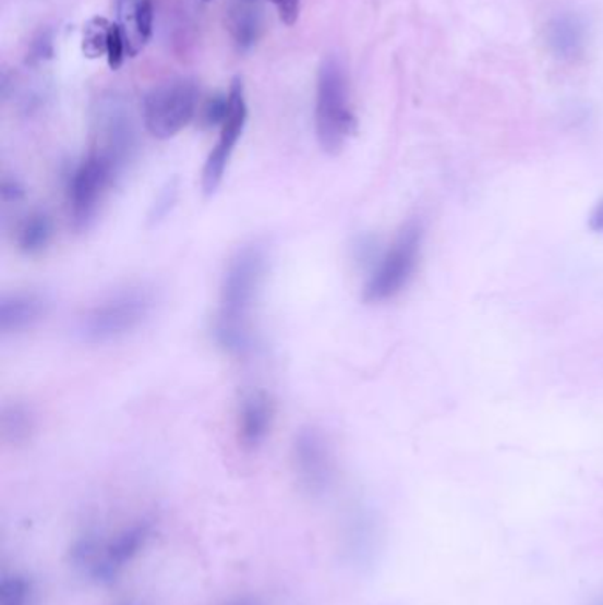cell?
Returning <instances> with one entry per match:
<instances>
[{
	"label": "cell",
	"mask_w": 603,
	"mask_h": 605,
	"mask_svg": "<svg viewBox=\"0 0 603 605\" xmlns=\"http://www.w3.org/2000/svg\"><path fill=\"white\" fill-rule=\"evenodd\" d=\"M266 271L267 250L261 243L239 249L225 269L216 338L227 351L243 354L252 348V312Z\"/></svg>",
	"instance_id": "obj_1"
},
{
	"label": "cell",
	"mask_w": 603,
	"mask_h": 605,
	"mask_svg": "<svg viewBox=\"0 0 603 605\" xmlns=\"http://www.w3.org/2000/svg\"><path fill=\"white\" fill-rule=\"evenodd\" d=\"M355 130L349 75L340 57L328 56L318 70L315 132L318 146L328 155H338Z\"/></svg>",
	"instance_id": "obj_2"
},
{
	"label": "cell",
	"mask_w": 603,
	"mask_h": 605,
	"mask_svg": "<svg viewBox=\"0 0 603 605\" xmlns=\"http://www.w3.org/2000/svg\"><path fill=\"white\" fill-rule=\"evenodd\" d=\"M155 303V294L145 287L122 289L80 317V337L89 343L116 342L141 328L153 314Z\"/></svg>",
	"instance_id": "obj_3"
},
{
	"label": "cell",
	"mask_w": 603,
	"mask_h": 605,
	"mask_svg": "<svg viewBox=\"0 0 603 605\" xmlns=\"http://www.w3.org/2000/svg\"><path fill=\"white\" fill-rule=\"evenodd\" d=\"M121 156L112 149L91 153L71 174L68 204L76 229H87L98 215L108 192L116 184Z\"/></svg>",
	"instance_id": "obj_4"
},
{
	"label": "cell",
	"mask_w": 603,
	"mask_h": 605,
	"mask_svg": "<svg viewBox=\"0 0 603 605\" xmlns=\"http://www.w3.org/2000/svg\"><path fill=\"white\" fill-rule=\"evenodd\" d=\"M423 229L418 221H409L398 232L394 243L384 252L363 289L366 303L394 300L409 286L420 263Z\"/></svg>",
	"instance_id": "obj_5"
},
{
	"label": "cell",
	"mask_w": 603,
	"mask_h": 605,
	"mask_svg": "<svg viewBox=\"0 0 603 605\" xmlns=\"http://www.w3.org/2000/svg\"><path fill=\"white\" fill-rule=\"evenodd\" d=\"M198 107V87L193 81L178 78L156 85L144 101L147 132L167 141L192 122Z\"/></svg>",
	"instance_id": "obj_6"
},
{
	"label": "cell",
	"mask_w": 603,
	"mask_h": 605,
	"mask_svg": "<svg viewBox=\"0 0 603 605\" xmlns=\"http://www.w3.org/2000/svg\"><path fill=\"white\" fill-rule=\"evenodd\" d=\"M156 536V522L141 517L116 531L110 539H105L94 565L89 579L96 584L108 586L118 582L128 568L141 559L142 554L149 549Z\"/></svg>",
	"instance_id": "obj_7"
},
{
	"label": "cell",
	"mask_w": 603,
	"mask_h": 605,
	"mask_svg": "<svg viewBox=\"0 0 603 605\" xmlns=\"http://www.w3.org/2000/svg\"><path fill=\"white\" fill-rule=\"evenodd\" d=\"M290 462L296 482L310 498L329 493L335 479V459L328 437L315 427L301 428L292 441Z\"/></svg>",
	"instance_id": "obj_8"
},
{
	"label": "cell",
	"mask_w": 603,
	"mask_h": 605,
	"mask_svg": "<svg viewBox=\"0 0 603 605\" xmlns=\"http://www.w3.org/2000/svg\"><path fill=\"white\" fill-rule=\"evenodd\" d=\"M246 119H249V107L244 99L243 84L241 81H234L230 85L229 110L221 124L220 136L202 170V190L206 195H213L224 181L232 153L246 126Z\"/></svg>",
	"instance_id": "obj_9"
},
{
	"label": "cell",
	"mask_w": 603,
	"mask_h": 605,
	"mask_svg": "<svg viewBox=\"0 0 603 605\" xmlns=\"http://www.w3.org/2000/svg\"><path fill=\"white\" fill-rule=\"evenodd\" d=\"M275 422V403L266 391H250L239 403L238 439L244 450L253 451L266 441Z\"/></svg>",
	"instance_id": "obj_10"
},
{
	"label": "cell",
	"mask_w": 603,
	"mask_h": 605,
	"mask_svg": "<svg viewBox=\"0 0 603 605\" xmlns=\"http://www.w3.org/2000/svg\"><path fill=\"white\" fill-rule=\"evenodd\" d=\"M48 303L38 292H13L0 300V331L22 334L47 314Z\"/></svg>",
	"instance_id": "obj_11"
},
{
	"label": "cell",
	"mask_w": 603,
	"mask_h": 605,
	"mask_svg": "<svg viewBox=\"0 0 603 605\" xmlns=\"http://www.w3.org/2000/svg\"><path fill=\"white\" fill-rule=\"evenodd\" d=\"M584 25L576 14H562L548 24V45L557 57L576 59L584 48Z\"/></svg>",
	"instance_id": "obj_12"
},
{
	"label": "cell",
	"mask_w": 603,
	"mask_h": 605,
	"mask_svg": "<svg viewBox=\"0 0 603 605\" xmlns=\"http://www.w3.org/2000/svg\"><path fill=\"white\" fill-rule=\"evenodd\" d=\"M52 220L45 213H31L19 227V246L25 254H39L52 240Z\"/></svg>",
	"instance_id": "obj_13"
},
{
	"label": "cell",
	"mask_w": 603,
	"mask_h": 605,
	"mask_svg": "<svg viewBox=\"0 0 603 605\" xmlns=\"http://www.w3.org/2000/svg\"><path fill=\"white\" fill-rule=\"evenodd\" d=\"M0 605H36V582L28 573L13 570L0 579Z\"/></svg>",
	"instance_id": "obj_14"
},
{
	"label": "cell",
	"mask_w": 603,
	"mask_h": 605,
	"mask_svg": "<svg viewBox=\"0 0 603 605\" xmlns=\"http://www.w3.org/2000/svg\"><path fill=\"white\" fill-rule=\"evenodd\" d=\"M33 432V416L27 413L24 406H8L2 411V436L4 441L11 445H20L27 441L28 436Z\"/></svg>",
	"instance_id": "obj_15"
},
{
	"label": "cell",
	"mask_w": 603,
	"mask_h": 605,
	"mask_svg": "<svg viewBox=\"0 0 603 605\" xmlns=\"http://www.w3.org/2000/svg\"><path fill=\"white\" fill-rule=\"evenodd\" d=\"M112 25L105 16H94L85 24L82 34V52L85 57L98 59L107 53L108 36Z\"/></svg>",
	"instance_id": "obj_16"
},
{
	"label": "cell",
	"mask_w": 603,
	"mask_h": 605,
	"mask_svg": "<svg viewBox=\"0 0 603 605\" xmlns=\"http://www.w3.org/2000/svg\"><path fill=\"white\" fill-rule=\"evenodd\" d=\"M258 22L257 13L249 8H239L232 19H230V31L234 34L236 41L243 48L252 47L253 43L257 41Z\"/></svg>",
	"instance_id": "obj_17"
},
{
	"label": "cell",
	"mask_w": 603,
	"mask_h": 605,
	"mask_svg": "<svg viewBox=\"0 0 603 605\" xmlns=\"http://www.w3.org/2000/svg\"><path fill=\"white\" fill-rule=\"evenodd\" d=\"M126 39H124V34H122L121 25L113 24L110 28V36H108L107 45V59L108 66L110 70H119L124 62V52H126Z\"/></svg>",
	"instance_id": "obj_18"
},
{
	"label": "cell",
	"mask_w": 603,
	"mask_h": 605,
	"mask_svg": "<svg viewBox=\"0 0 603 605\" xmlns=\"http://www.w3.org/2000/svg\"><path fill=\"white\" fill-rule=\"evenodd\" d=\"M229 110V95L216 96L202 108V119L207 126H221Z\"/></svg>",
	"instance_id": "obj_19"
},
{
	"label": "cell",
	"mask_w": 603,
	"mask_h": 605,
	"mask_svg": "<svg viewBox=\"0 0 603 605\" xmlns=\"http://www.w3.org/2000/svg\"><path fill=\"white\" fill-rule=\"evenodd\" d=\"M278 11L281 22L286 25H294L300 19L301 0H269Z\"/></svg>",
	"instance_id": "obj_20"
},
{
	"label": "cell",
	"mask_w": 603,
	"mask_h": 605,
	"mask_svg": "<svg viewBox=\"0 0 603 605\" xmlns=\"http://www.w3.org/2000/svg\"><path fill=\"white\" fill-rule=\"evenodd\" d=\"M2 195H4L5 201H19L22 197V190L16 183H4Z\"/></svg>",
	"instance_id": "obj_21"
},
{
	"label": "cell",
	"mask_w": 603,
	"mask_h": 605,
	"mask_svg": "<svg viewBox=\"0 0 603 605\" xmlns=\"http://www.w3.org/2000/svg\"><path fill=\"white\" fill-rule=\"evenodd\" d=\"M590 227L593 230L603 232V202H600L599 207H596L593 215H591Z\"/></svg>",
	"instance_id": "obj_22"
},
{
	"label": "cell",
	"mask_w": 603,
	"mask_h": 605,
	"mask_svg": "<svg viewBox=\"0 0 603 605\" xmlns=\"http://www.w3.org/2000/svg\"><path fill=\"white\" fill-rule=\"evenodd\" d=\"M224 605H258L257 602L253 601V598H234V601L225 602Z\"/></svg>",
	"instance_id": "obj_23"
},
{
	"label": "cell",
	"mask_w": 603,
	"mask_h": 605,
	"mask_svg": "<svg viewBox=\"0 0 603 605\" xmlns=\"http://www.w3.org/2000/svg\"><path fill=\"white\" fill-rule=\"evenodd\" d=\"M118 605H142V602L135 601V598H126V601L119 602Z\"/></svg>",
	"instance_id": "obj_24"
}]
</instances>
